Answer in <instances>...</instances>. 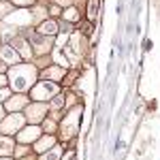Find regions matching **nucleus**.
I'll return each mask as SVG.
<instances>
[{
    "instance_id": "6ab92c4d",
    "label": "nucleus",
    "mask_w": 160,
    "mask_h": 160,
    "mask_svg": "<svg viewBox=\"0 0 160 160\" xmlns=\"http://www.w3.org/2000/svg\"><path fill=\"white\" fill-rule=\"evenodd\" d=\"M53 60H56V62H62V64H60L62 68H64V66H68V60H66V56H64V53H62L60 49H56V51H53Z\"/></svg>"
},
{
    "instance_id": "b1692460",
    "label": "nucleus",
    "mask_w": 160,
    "mask_h": 160,
    "mask_svg": "<svg viewBox=\"0 0 160 160\" xmlns=\"http://www.w3.org/2000/svg\"><path fill=\"white\" fill-rule=\"evenodd\" d=\"M15 4H19V7H26V4H32L34 0H13Z\"/></svg>"
},
{
    "instance_id": "1a4fd4ad",
    "label": "nucleus",
    "mask_w": 160,
    "mask_h": 160,
    "mask_svg": "<svg viewBox=\"0 0 160 160\" xmlns=\"http://www.w3.org/2000/svg\"><path fill=\"white\" fill-rule=\"evenodd\" d=\"M15 152V143L11 137H0V158H7Z\"/></svg>"
},
{
    "instance_id": "9d476101",
    "label": "nucleus",
    "mask_w": 160,
    "mask_h": 160,
    "mask_svg": "<svg viewBox=\"0 0 160 160\" xmlns=\"http://www.w3.org/2000/svg\"><path fill=\"white\" fill-rule=\"evenodd\" d=\"M56 145V137H43V139H38L37 141V145H34V152H38V154H45L47 149H51Z\"/></svg>"
},
{
    "instance_id": "f8f14e48",
    "label": "nucleus",
    "mask_w": 160,
    "mask_h": 160,
    "mask_svg": "<svg viewBox=\"0 0 160 160\" xmlns=\"http://www.w3.org/2000/svg\"><path fill=\"white\" fill-rule=\"evenodd\" d=\"M32 43H34V47H37L41 53H45V51H49V47H51V43L45 38L43 41V34H32Z\"/></svg>"
},
{
    "instance_id": "c756f323",
    "label": "nucleus",
    "mask_w": 160,
    "mask_h": 160,
    "mask_svg": "<svg viewBox=\"0 0 160 160\" xmlns=\"http://www.w3.org/2000/svg\"><path fill=\"white\" fill-rule=\"evenodd\" d=\"M4 120V113H2V107H0V122Z\"/></svg>"
},
{
    "instance_id": "393cba45",
    "label": "nucleus",
    "mask_w": 160,
    "mask_h": 160,
    "mask_svg": "<svg viewBox=\"0 0 160 160\" xmlns=\"http://www.w3.org/2000/svg\"><path fill=\"white\" fill-rule=\"evenodd\" d=\"M43 128H47V130H53L56 126H53V122H51V120H47V122L43 124Z\"/></svg>"
},
{
    "instance_id": "f3484780",
    "label": "nucleus",
    "mask_w": 160,
    "mask_h": 160,
    "mask_svg": "<svg viewBox=\"0 0 160 160\" xmlns=\"http://www.w3.org/2000/svg\"><path fill=\"white\" fill-rule=\"evenodd\" d=\"M64 102H66V100H64V96H62V94H56V96H53V100H51V109H53V111L62 109V107H64Z\"/></svg>"
},
{
    "instance_id": "f257e3e1",
    "label": "nucleus",
    "mask_w": 160,
    "mask_h": 160,
    "mask_svg": "<svg viewBox=\"0 0 160 160\" xmlns=\"http://www.w3.org/2000/svg\"><path fill=\"white\" fill-rule=\"evenodd\" d=\"M9 83L15 92H26L28 88L37 81V68L32 64H15L9 71Z\"/></svg>"
},
{
    "instance_id": "c85d7f7f",
    "label": "nucleus",
    "mask_w": 160,
    "mask_h": 160,
    "mask_svg": "<svg viewBox=\"0 0 160 160\" xmlns=\"http://www.w3.org/2000/svg\"><path fill=\"white\" fill-rule=\"evenodd\" d=\"M2 71H4V62L0 60V73H2Z\"/></svg>"
},
{
    "instance_id": "dca6fc26",
    "label": "nucleus",
    "mask_w": 160,
    "mask_h": 160,
    "mask_svg": "<svg viewBox=\"0 0 160 160\" xmlns=\"http://www.w3.org/2000/svg\"><path fill=\"white\" fill-rule=\"evenodd\" d=\"M96 15H98V0H90V2H88V17L94 22Z\"/></svg>"
},
{
    "instance_id": "9b49d317",
    "label": "nucleus",
    "mask_w": 160,
    "mask_h": 160,
    "mask_svg": "<svg viewBox=\"0 0 160 160\" xmlns=\"http://www.w3.org/2000/svg\"><path fill=\"white\" fill-rule=\"evenodd\" d=\"M24 105H28V98L22 96V94L19 96H11V98L7 100V109L9 111H17V109H22Z\"/></svg>"
},
{
    "instance_id": "cd10ccee",
    "label": "nucleus",
    "mask_w": 160,
    "mask_h": 160,
    "mask_svg": "<svg viewBox=\"0 0 160 160\" xmlns=\"http://www.w3.org/2000/svg\"><path fill=\"white\" fill-rule=\"evenodd\" d=\"M58 4H71V0H58Z\"/></svg>"
},
{
    "instance_id": "ddd939ff",
    "label": "nucleus",
    "mask_w": 160,
    "mask_h": 160,
    "mask_svg": "<svg viewBox=\"0 0 160 160\" xmlns=\"http://www.w3.org/2000/svg\"><path fill=\"white\" fill-rule=\"evenodd\" d=\"M56 32H58V24L56 22H43L41 28H38V34H43V37H51Z\"/></svg>"
},
{
    "instance_id": "4be33fe9",
    "label": "nucleus",
    "mask_w": 160,
    "mask_h": 160,
    "mask_svg": "<svg viewBox=\"0 0 160 160\" xmlns=\"http://www.w3.org/2000/svg\"><path fill=\"white\" fill-rule=\"evenodd\" d=\"M7 13H11V9H9V4H4V2H2V4H0V15L4 17Z\"/></svg>"
},
{
    "instance_id": "423d86ee",
    "label": "nucleus",
    "mask_w": 160,
    "mask_h": 160,
    "mask_svg": "<svg viewBox=\"0 0 160 160\" xmlns=\"http://www.w3.org/2000/svg\"><path fill=\"white\" fill-rule=\"evenodd\" d=\"M45 113H47V105H43V102H34V105H30L28 111H26L28 120H30L32 124H37L38 120H43V118H45Z\"/></svg>"
},
{
    "instance_id": "7ed1b4c3",
    "label": "nucleus",
    "mask_w": 160,
    "mask_h": 160,
    "mask_svg": "<svg viewBox=\"0 0 160 160\" xmlns=\"http://www.w3.org/2000/svg\"><path fill=\"white\" fill-rule=\"evenodd\" d=\"M58 94V86L53 81H38L32 90V98L34 100H47Z\"/></svg>"
},
{
    "instance_id": "bb28decb",
    "label": "nucleus",
    "mask_w": 160,
    "mask_h": 160,
    "mask_svg": "<svg viewBox=\"0 0 160 160\" xmlns=\"http://www.w3.org/2000/svg\"><path fill=\"white\" fill-rule=\"evenodd\" d=\"M66 38H68V34H62V37L58 38V45H64V41H66Z\"/></svg>"
},
{
    "instance_id": "0eeeda50",
    "label": "nucleus",
    "mask_w": 160,
    "mask_h": 160,
    "mask_svg": "<svg viewBox=\"0 0 160 160\" xmlns=\"http://www.w3.org/2000/svg\"><path fill=\"white\" fill-rule=\"evenodd\" d=\"M0 56H2V62L4 64H19V60H22V56L13 49V47H9V45L0 47Z\"/></svg>"
},
{
    "instance_id": "412c9836",
    "label": "nucleus",
    "mask_w": 160,
    "mask_h": 160,
    "mask_svg": "<svg viewBox=\"0 0 160 160\" xmlns=\"http://www.w3.org/2000/svg\"><path fill=\"white\" fill-rule=\"evenodd\" d=\"M7 98H11V96H9V90H7V88H2V90H0V102H2V100H7Z\"/></svg>"
},
{
    "instance_id": "20e7f679",
    "label": "nucleus",
    "mask_w": 160,
    "mask_h": 160,
    "mask_svg": "<svg viewBox=\"0 0 160 160\" xmlns=\"http://www.w3.org/2000/svg\"><path fill=\"white\" fill-rule=\"evenodd\" d=\"M24 122H26L24 115H19V113H13V115L4 118V120L0 122V130H2V132H7V135L19 132V130L24 128Z\"/></svg>"
},
{
    "instance_id": "39448f33",
    "label": "nucleus",
    "mask_w": 160,
    "mask_h": 160,
    "mask_svg": "<svg viewBox=\"0 0 160 160\" xmlns=\"http://www.w3.org/2000/svg\"><path fill=\"white\" fill-rule=\"evenodd\" d=\"M17 139H19V143H32V141H38V139H41V128H38L37 124H30L28 128H22V130L17 132Z\"/></svg>"
},
{
    "instance_id": "5701e85b",
    "label": "nucleus",
    "mask_w": 160,
    "mask_h": 160,
    "mask_svg": "<svg viewBox=\"0 0 160 160\" xmlns=\"http://www.w3.org/2000/svg\"><path fill=\"white\" fill-rule=\"evenodd\" d=\"M62 160H75V152L71 149V152H66L64 156H62Z\"/></svg>"
},
{
    "instance_id": "2eb2a0df",
    "label": "nucleus",
    "mask_w": 160,
    "mask_h": 160,
    "mask_svg": "<svg viewBox=\"0 0 160 160\" xmlns=\"http://www.w3.org/2000/svg\"><path fill=\"white\" fill-rule=\"evenodd\" d=\"M43 77H47V79H62L64 77V68H47V71H43Z\"/></svg>"
},
{
    "instance_id": "f03ea898",
    "label": "nucleus",
    "mask_w": 160,
    "mask_h": 160,
    "mask_svg": "<svg viewBox=\"0 0 160 160\" xmlns=\"http://www.w3.org/2000/svg\"><path fill=\"white\" fill-rule=\"evenodd\" d=\"M81 113H83V107H81V105H77V107H73L71 113L62 120V124H60V137H62V141H68V139H73V137L79 132Z\"/></svg>"
},
{
    "instance_id": "a211bd4d",
    "label": "nucleus",
    "mask_w": 160,
    "mask_h": 160,
    "mask_svg": "<svg viewBox=\"0 0 160 160\" xmlns=\"http://www.w3.org/2000/svg\"><path fill=\"white\" fill-rule=\"evenodd\" d=\"M64 19H68V22H77V19H79V13H77V9L68 7V9L64 11Z\"/></svg>"
},
{
    "instance_id": "aec40b11",
    "label": "nucleus",
    "mask_w": 160,
    "mask_h": 160,
    "mask_svg": "<svg viewBox=\"0 0 160 160\" xmlns=\"http://www.w3.org/2000/svg\"><path fill=\"white\" fill-rule=\"evenodd\" d=\"M17 47H19V53H22V56H26V58L30 56V45H28L26 41H17Z\"/></svg>"
},
{
    "instance_id": "6e6552de",
    "label": "nucleus",
    "mask_w": 160,
    "mask_h": 160,
    "mask_svg": "<svg viewBox=\"0 0 160 160\" xmlns=\"http://www.w3.org/2000/svg\"><path fill=\"white\" fill-rule=\"evenodd\" d=\"M9 22H11L13 26H28L30 22H32V13H28V11H15V13H11L9 17H7Z\"/></svg>"
},
{
    "instance_id": "a878e982",
    "label": "nucleus",
    "mask_w": 160,
    "mask_h": 160,
    "mask_svg": "<svg viewBox=\"0 0 160 160\" xmlns=\"http://www.w3.org/2000/svg\"><path fill=\"white\" fill-rule=\"evenodd\" d=\"M7 83H9V81H7V77H4V75H0V90L7 86Z\"/></svg>"
},
{
    "instance_id": "7c9ffc66",
    "label": "nucleus",
    "mask_w": 160,
    "mask_h": 160,
    "mask_svg": "<svg viewBox=\"0 0 160 160\" xmlns=\"http://www.w3.org/2000/svg\"><path fill=\"white\" fill-rule=\"evenodd\" d=\"M0 160H13V158H11V156H7V158H0Z\"/></svg>"
},
{
    "instance_id": "4468645a",
    "label": "nucleus",
    "mask_w": 160,
    "mask_h": 160,
    "mask_svg": "<svg viewBox=\"0 0 160 160\" xmlns=\"http://www.w3.org/2000/svg\"><path fill=\"white\" fill-rule=\"evenodd\" d=\"M62 158V148L60 145H53L51 149H47L45 154H41V160H60Z\"/></svg>"
}]
</instances>
